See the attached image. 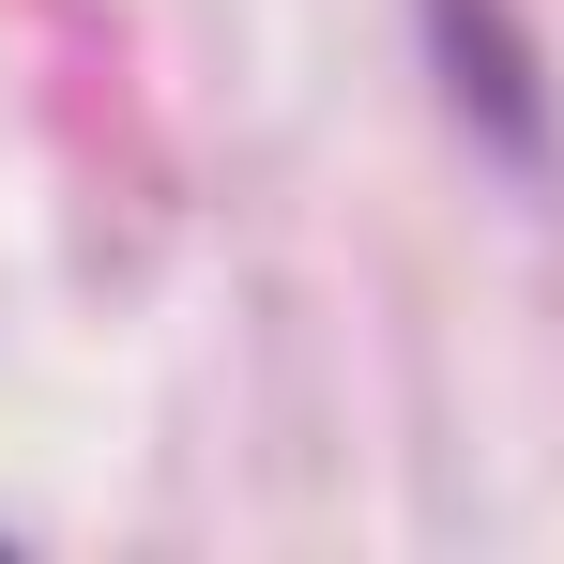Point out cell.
Segmentation results:
<instances>
[{"instance_id": "1", "label": "cell", "mask_w": 564, "mask_h": 564, "mask_svg": "<svg viewBox=\"0 0 564 564\" xmlns=\"http://www.w3.org/2000/svg\"><path fill=\"white\" fill-rule=\"evenodd\" d=\"M427 15V62H443V107H458V138L488 169H550V77H534V31H519V0H412Z\"/></svg>"}]
</instances>
